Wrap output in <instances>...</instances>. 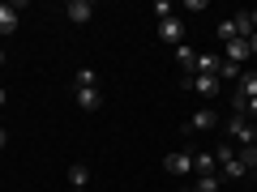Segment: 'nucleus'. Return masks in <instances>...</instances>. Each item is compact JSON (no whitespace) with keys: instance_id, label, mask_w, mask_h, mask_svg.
Listing matches in <instances>:
<instances>
[{"instance_id":"obj_1","label":"nucleus","mask_w":257,"mask_h":192,"mask_svg":"<svg viewBox=\"0 0 257 192\" xmlns=\"http://www.w3.org/2000/svg\"><path fill=\"white\" fill-rule=\"evenodd\" d=\"M223 128H227V141H236L240 150H244V146H257V124H253V120H244V116H231Z\"/></svg>"},{"instance_id":"obj_2","label":"nucleus","mask_w":257,"mask_h":192,"mask_svg":"<svg viewBox=\"0 0 257 192\" xmlns=\"http://www.w3.org/2000/svg\"><path fill=\"white\" fill-rule=\"evenodd\" d=\"M214 162L223 166V175H227V180H244V175H248V171H244V162L236 158V150H231V141L214 150Z\"/></svg>"},{"instance_id":"obj_3","label":"nucleus","mask_w":257,"mask_h":192,"mask_svg":"<svg viewBox=\"0 0 257 192\" xmlns=\"http://www.w3.org/2000/svg\"><path fill=\"white\" fill-rule=\"evenodd\" d=\"M184 90H197V94H206V98H214V94H219V77H214V73H193V77H184Z\"/></svg>"},{"instance_id":"obj_4","label":"nucleus","mask_w":257,"mask_h":192,"mask_svg":"<svg viewBox=\"0 0 257 192\" xmlns=\"http://www.w3.org/2000/svg\"><path fill=\"white\" fill-rule=\"evenodd\" d=\"M159 38H163L167 47H184V22L176 18V13L163 18V22H159Z\"/></svg>"},{"instance_id":"obj_5","label":"nucleus","mask_w":257,"mask_h":192,"mask_svg":"<svg viewBox=\"0 0 257 192\" xmlns=\"http://www.w3.org/2000/svg\"><path fill=\"white\" fill-rule=\"evenodd\" d=\"M163 171L176 175V180H180V175H189V171H193V154H189V150H172V154L163 158Z\"/></svg>"},{"instance_id":"obj_6","label":"nucleus","mask_w":257,"mask_h":192,"mask_svg":"<svg viewBox=\"0 0 257 192\" xmlns=\"http://www.w3.org/2000/svg\"><path fill=\"white\" fill-rule=\"evenodd\" d=\"M64 18L73 22V26H86V22L94 18V4L90 0H69V4H64Z\"/></svg>"},{"instance_id":"obj_7","label":"nucleus","mask_w":257,"mask_h":192,"mask_svg":"<svg viewBox=\"0 0 257 192\" xmlns=\"http://www.w3.org/2000/svg\"><path fill=\"white\" fill-rule=\"evenodd\" d=\"M214 124H219V116H214L210 107H202V111H193V116H189L184 128H189V132H206V128H214Z\"/></svg>"},{"instance_id":"obj_8","label":"nucleus","mask_w":257,"mask_h":192,"mask_svg":"<svg viewBox=\"0 0 257 192\" xmlns=\"http://www.w3.org/2000/svg\"><path fill=\"white\" fill-rule=\"evenodd\" d=\"M69 188H73V192H86V188H90V166H86V162H73V166H69Z\"/></svg>"},{"instance_id":"obj_9","label":"nucleus","mask_w":257,"mask_h":192,"mask_svg":"<svg viewBox=\"0 0 257 192\" xmlns=\"http://www.w3.org/2000/svg\"><path fill=\"white\" fill-rule=\"evenodd\" d=\"M22 18V4H0V34H13Z\"/></svg>"},{"instance_id":"obj_10","label":"nucleus","mask_w":257,"mask_h":192,"mask_svg":"<svg viewBox=\"0 0 257 192\" xmlns=\"http://www.w3.org/2000/svg\"><path fill=\"white\" fill-rule=\"evenodd\" d=\"M176 64L184 68V77H193L197 73V52H193V47H176Z\"/></svg>"},{"instance_id":"obj_11","label":"nucleus","mask_w":257,"mask_h":192,"mask_svg":"<svg viewBox=\"0 0 257 192\" xmlns=\"http://www.w3.org/2000/svg\"><path fill=\"white\" fill-rule=\"evenodd\" d=\"M77 107H82V111H99V107H103L99 86H94V90H77Z\"/></svg>"},{"instance_id":"obj_12","label":"nucleus","mask_w":257,"mask_h":192,"mask_svg":"<svg viewBox=\"0 0 257 192\" xmlns=\"http://www.w3.org/2000/svg\"><path fill=\"white\" fill-rule=\"evenodd\" d=\"M94 82H99L94 68H77V73H73V90H94Z\"/></svg>"},{"instance_id":"obj_13","label":"nucleus","mask_w":257,"mask_h":192,"mask_svg":"<svg viewBox=\"0 0 257 192\" xmlns=\"http://www.w3.org/2000/svg\"><path fill=\"white\" fill-rule=\"evenodd\" d=\"M236 90L244 94V98H257V73H248V68H244V73H240V86H236Z\"/></svg>"},{"instance_id":"obj_14","label":"nucleus","mask_w":257,"mask_h":192,"mask_svg":"<svg viewBox=\"0 0 257 192\" xmlns=\"http://www.w3.org/2000/svg\"><path fill=\"white\" fill-rule=\"evenodd\" d=\"M240 73H244L240 64H227V60H223V64H219V73H214V77H219V82H240Z\"/></svg>"},{"instance_id":"obj_15","label":"nucleus","mask_w":257,"mask_h":192,"mask_svg":"<svg viewBox=\"0 0 257 192\" xmlns=\"http://www.w3.org/2000/svg\"><path fill=\"white\" fill-rule=\"evenodd\" d=\"M193 166H197L202 175H214V166H219V162H214V154H193Z\"/></svg>"},{"instance_id":"obj_16","label":"nucleus","mask_w":257,"mask_h":192,"mask_svg":"<svg viewBox=\"0 0 257 192\" xmlns=\"http://www.w3.org/2000/svg\"><path fill=\"white\" fill-rule=\"evenodd\" d=\"M219 175H202V180H197V184H193V192H219Z\"/></svg>"},{"instance_id":"obj_17","label":"nucleus","mask_w":257,"mask_h":192,"mask_svg":"<svg viewBox=\"0 0 257 192\" xmlns=\"http://www.w3.org/2000/svg\"><path fill=\"white\" fill-rule=\"evenodd\" d=\"M240 162H244V171H257V146H244V150H240Z\"/></svg>"},{"instance_id":"obj_18","label":"nucleus","mask_w":257,"mask_h":192,"mask_svg":"<svg viewBox=\"0 0 257 192\" xmlns=\"http://www.w3.org/2000/svg\"><path fill=\"white\" fill-rule=\"evenodd\" d=\"M219 56H197V73H219Z\"/></svg>"},{"instance_id":"obj_19","label":"nucleus","mask_w":257,"mask_h":192,"mask_svg":"<svg viewBox=\"0 0 257 192\" xmlns=\"http://www.w3.org/2000/svg\"><path fill=\"white\" fill-rule=\"evenodd\" d=\"M231 111H236V116H244V120H248V98H244V94H240V90L231 94Z\"/></svg>"},{"instance_id":"obj_20","label":"nucleus","mask_w":257,"mask_h":192,"mask_svg":"<svg viewBox=\"0 0 257 192\" xmlns=\"http://www.w3.org/2000/svg\"><path fill=\"white\" fill-rule=\"evenodd\" d=\"M219 38L231 43V38H236V22H219Z\"/></svg>"},{"instance_id":"obj_21","label":"nucleus","mask_w":257,"mask_h":192,"mask_svg":"<svg viewBox=\"0 0 257 192\" xmlns=\"http://www.w3.org/2000/svg\"><path fill=\"white\" fill-rule=\"evenodd\" d=\"M155 13H159V22L172 18V4H167V0H155Z\"/></svg>"},{"instance_id":"obj_22","label":"nucleus","mask_w":257,"mask_h":192,"mask_svg":"<svg viewBox=\"0 0 257 192\" xmlns=\"http://www.w3.org/2000/svg\"><path fill=\"white\" fill-rule=\"evenodd\" d=\"M5 146H9V132H5V128H0V150H5Z\"/></svg>"},{"instance_id":"obj_23","label":"nucleus","mask_w":257,"mask_h":192,"mask_svg":"<svg viewBox=\"0 0 257 192\" xmlns=\"http://www.w3.org/2000/svg\"><path fill=\"white\" fill-rule=\"evenodd\" d=\"M248 116H257V98H248Z\"/></svg>"},{"instance_id":"obj_24","label":"nucleus","mask_w":257,"mask_h":192,"mask_svg":"<svg viewBox=\"0 0 257 192\" xmlns=\"http://www.w3.org/2000/svg\"><path fill=\"white\" fill-rule=\"evenodd\" d=\"M248 52H253V56H257V34H253V38H248Z\"/></svg>"},{"instance_id":"obj_25","label":"nucleus","mask_w":257,"mask_h":192,"mask_svg":"<svg viewBox=\"0 0 257 192\" xmlns=\"http://www.w3.org/2000/svg\"><path fill=\"white\" fill-rule=\"evenodd\" d=\"M5 102H9V94H5V86H0V107H5Z\"/></svg>"},{"instance_id":"obj_26","label":"nucleus","mask_w":257,"mask_h":192,"mask_svg":"<svg viewBox=\"0 0 257 192\" xmlns=\"http://www.w3.org/2000/svg\"><path fill=\"white\" fill-rule=\"evenodd\" d=\"M0 64H5V52H0Z\"/></svg>"},{"instance_id":"obj_27","label":"nucleus","mask_w":257,"mask_h":192,"mask_svg":"<svg viewBox=\"0 0 257 192\" xmlns=\"http://www.w3.org/2000/svg\"><path fill=\"white\" fill-rule=\"evenodd\" d=\"M184 192H193V188H184Z\"/></svg>"}]
</instances>
